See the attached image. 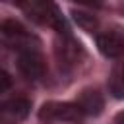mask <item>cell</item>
Listing matches in <instances>:
<instances>
[{"label": "cell", "mask_w": 124, "mask_h": 124, "mask_svg": "<svg viewBox=\"0 0 124 124\" xmlns=\"http://www.w3.org/2000/svg\"><path fill=\"white\" fill-rule=\"evenodd\" d=\"M19 8L25 12V16L31 21H35L39 25L52 27L58 35L70 33L68 23L62 17V14H60L56 4H52V2H27V4H19Z\"/></svg>", "instance_id": "cell-1"}, {"label": "cell", "mask_w": 124, "mask_h": 124, "mask_svg": "<svg viewBox=\"0 0 124 124\" xmlns=\"http://www.w3.org/2000/svg\"><path fill=\"white\" fill-rule=\"evenodd\" d=\"M0 43L17 52H21L25 48H39L37 37L31 31H27V27L23 23H19L17 19L0 21Z\"/></svg>", "instance_id": "cell-2"}, {"label": "cell", "mask_w": 124, "mask_h": 124, "mask_svg": "<svg viewBox=\"0 0 124 124\" xmlns=\"http://www.w3.org/2000/svg\"><path fill=\"white\" fill-rule=\"evenodd\" d=\"M39 120L45 124L50 122H81L83 114L76 103H62V101H48L39 108Z\"/></svg>", "instance_id": "cell-3"}, {"label": "cell", "mask_w": 124, "mask_h": 124, "mask_svg": "<svg viewBox=\"0 0 124 124\" xmlns=\"http://www.w3.org/2000/svg\"><path fill=\"white\" fill-rule=\"evenodd\" d=\"M54 52H56V60H58L60 68H64V70L76 68L83 58V48H81L79 41L72 37V33L58 35Z\"/></svg>", "instance_id": "cell-4"}, {"label": "cell", "mask_w": 124, "mask_h": 124, "mask_svg": "<svg viewBox=\"0 0 124 124\" xmlns=\"http://www.w3.org/2000/svg\"><path fill=\"white\" fill-rule=\"evenodd\" d=\"M17 68L27 79H39L46 72V64L39 48H25L17 52Z\"/></svg>", "instance_id": "cell-5"}, {"label": "cell", "mask_w": 124, "mask_h": 124, "mask_svg": "<svg viewBox=\"0 0 124 124\" xmlns=\"http://www.w3.org/2000/svg\"><path fill=\"white\" fill-rule=\"evenodd\" d=\"M31 112V103L23 97L8 99L0 105V124H17Z\"/></svg>", "instance_id": "cell-6"}, {"label": "cell", "mask_w": 124, "mask_h": 124, "mask_svg": "<svg viewBox=\"0 0 124 124\" xmlns=\"http://www.w3.org/2000/svg\"><path fill=\"white\" fill-rule=\"evenodd\" d=\"M97 48L107 58H120L124 54V35L116 31H107L97 35Z\"/></svg>", "instance_id": "cell-7"}, {"label": "cell", "mask_w": 124, "mask_h": 124, "mask_svg": "<svg viewBox=\"0 0 124 124\" xmlns=\"http://www.w3.org/2000/svg\"><path fill=\"white\" fill-rule=\"evenodd\" d=\"M83 116H99L105 108V99L97 89H83L74 101Z\"/></svg>", "instance_id": "cell-8"}, {"label": "cell", "mask_w": 124, "mask_h": 124, "mask_svg": "<svg viewBox=\"0 0 124 124\" xmlns=\"http://www.w3.org/2000/svg\"><path fill=\"white\" fill-rule=\"evenodd\" d=\"M108 91L114 99H124V62L114 66L110 78H108Z\"/></svg>", "instance_id": "cell-9"}, {"label": "cell", "mask_w": 124, "mask_h": 124, "mask_svg": "<svg viewBox=\"0 0 124 124\" xmlns=\"http://www.w3.org/2000/svg\"><path fill=\"white\" fill-rule=\"evenodd\" d=\"M74 19H76V23H78L81 29H85V31H95L97 25H99V21H97V17H95L93 14L79 12V10H74Z\"/></svg>", "instance_id": "cell-10"}, {"label": "cell", "mask_w": 124, "mask_h": 124, "mask_svg": "<svg viewBox=\"0 0 124 124\" xmlns=\"http://www.w3.org/2000/svg\"><path fill=\"white\" fill-rule=\"evenodd\" d=\"M10 87H12V78H10V74L0 68V95L6 93Z\"/></svg>", "instance_id": "cell-11"}, {"label": "cell", "mask_w": 124, "mask_h": 124, "mask_svg": "<svg viewBox=\"0 0 124 124\" xmlns=\"http://www.w3.org/2000/svg\"><path fill=\"white\" fill-rule=\"evenodd\" d=\"M114 124H124V110L114 116Z\"/></svg>", "instance_id": "cell-12"}]
</instances>
